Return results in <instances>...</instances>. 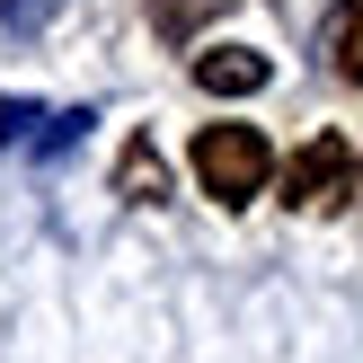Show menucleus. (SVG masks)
Wrapping results in <instances>:
<instances>
[{
    "instance_id": "f257e3e1",
    "label": "nucleus",
    "mask_w": 363,
    "mask_h": 363,
    "mask_svg": "<svg viewBox=\"0 0 363 363\" xmlns=\"http://www.w3.org/2000/svg\"><path fill=\"white\" fill-rule=\"evenodd\" d=\"M266 177H275V151H266L257 124H204V133H195V186H204L213 204H230V213L257 204Z\"/></svg>"
},
{
    "instance_id": "f03ea898",
    "label": "nucleus",
    "mask_w": 363,
    "mask_h": 363,
    "mask_svg": "<svg viewBox=\"0 0 363 363\" xmlns=\"http://www.w3.org/2000/svg\"><path fill=\"white\" fill-rule=\"evenodd\" d=\"M354 195V151L346 133H311L293 160H284V204L293 213H337Z\"/></svg>"
},
{
    "instance_id": "7ed1b4c3",
    "label": "nucleus",
    "mask_w": 363,
    "mask_h": 363,
    "mask_svg": "<svg viewBox=\"0 0 363 363\" xmlns=\"http://www.w3.org/2000/svg\"><path fill=\"white\" fill-rule=\"evenodd\" d=\"M266 80H275V62H266L257 45H204L195 53V89H204V98H257Z\"/></svg>"
},
{
    "instance_id": "20e7f679",
    "label": "nucleus",
    "mask_w": 363,
    "mask_h": 363,
    "mask_svg": "<svg viewBox=\"0 0 363 363\" xmlns=\"http://www.w3.org/2000/svg\"><path fill=\"white\" fill-rule=\"evenodd\" d=\"M116 195H124V204H169V160H160L151 133H133L116 151Z\"/></svg>"
},
{
    "instance_id": "39448f33",
    "label": "nucleus",
    "mask_w": 363,
    "mask_h": 363,
    "mask_svg": "<svg viewBox=\"0 0 363 363\" xmlns=\"http://www.w3.org/2000/svg\"><path fill=\"white\" fill-rule=\"evenodd\" d=\"M319 45H328L337 80H354V89H363V0H337L328 27H319Z\"/></svg>"
},
{
    "instance_id": "423d86ee",
    "label": "nucleus",
    "mask_w": 363,
    "mask_h": 363,
    "mask_svg": "<svg viewBox=\"0 0 363 363\" xmlns=\"http://www.w3.org/2000/svg\"><path fill=\"white\" fill-rule=\"evenodd\" d=\"M89 124H98L89 106H62V116H35V124H27V151H35V160H53V151H71V142H80Z\"/></svg>"
},
{
    "instance_id": "0eeeda50",
    "label": "nucleus",
    "mask_w": 363,
    "mask_h": 363,
    "mask_svg": "<svg viewBox=\"0 0 363 363\" xmlns=\"http://www.w3.org/2000/svg\"><path fill=\"white\" fill-rule=\"evenodd\" d=\"M213 9H222V0H151V27L160 35H186V27H204Z\"/></svg>"
},
{
    "instance_id": "6e6552de",
    "label": "nucleus",
    "mask_w": 363,
    "mask_h": 363,
    "mask_svg": "<svg viewBox=\"0 0 363 363\" xmlns=\"http://www.w3.org/2000/svg\"><path fill=\"white\" fill-rule=\"evenodd\" d=\"M53 9H62V0H0V18H9V27H18V35H35V27H45V18H53Z\"/></svg>"
}]
</instances>
